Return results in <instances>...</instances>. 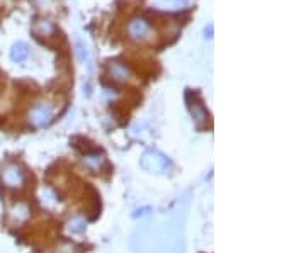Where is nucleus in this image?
Returning <instances> with one entry per match:
<instances>
[{
    "label": "nucleus",
    "mask_w": 306,
    "mask_h": 253,
    "mask_svg": "<svg viewBox=\"0 0 306 253\" xmlns=\"http://www.w3.org/2000/svg\"><path fill=\"white\" fill-rule=\"evenodd\" d=\"M113 75L116 78H126L128 77V70L124 66H121L119 63H116V65H113Z\"/></svg>",
    "instance_id": "423d86ee"
},
{
    "label": "nucleus",
    "mask_w": 306,
    "mask_h": 253,
    "mask_svg": "<svg viewBox=\"0 0 306 253\" xmlns=\"http://www.w3.org/2000/svg\"><path fill=\"white\" fill-rule=\"evenodd\" d=\"M28 56H29V50H28V46H26L24 43L14 44L12 50H10V58H12L14 61H17V63L24 61Z\"/></svg>",
    "instance_id": "20e7f679"
},
{
    "label": "nucleus",
    "mask_w": 306,
    "mask_h": 253,
    "mask_svg": "<svg viewBox=\"0 0 306 253\" xmlns=\"http://www.w3.org/2000/svg\"><path fill=\"white\" fill-rule=\"evenodd\" d=\"M51 116H53V112H51L50 105L39 104L31 110V123H33L34 126H38V128H41V126H46L50 123Z\"/></svg>",
    "instance_id": "f03ea898"
},
{
    "label": "nucleus",
    "mask_w": 306,
    "mask_h": 253,
    "mask_svg": "<svg viewBox=\"0 0 306 253\" xmlns=\"http://www.w3.org/2000/svg\"><path fill=\"white\" fill-rule=\"evenodd\" d=\"M129 33L133 38H145V36L150 33V26L148 22H145L143 19H135L133 22L129 24Z\"/></svg>",
    "instance_id": "7ed1b4c3"
},
{
    "label": "nucleus",
    "mask_w": 306,
    "mask_h": 253,
    "mask_svg": "<svg viewBox=\"0 0 306 253\" xmlns=\"http://www.w3.org/2000/svg\"><path fill=\"white\" fill-rule=\"evenodd\" d=\"M83 162H85L87 167H91V168H99V167L102 165L104 158L99 156V155H89V156L83 158Z\"/></svg>",
    "instance_id": "39448f33"
},
{
    "label": "nucleus",
    "mask_w": 306,
    "mask_h": 253,
    "mask_svg": "<svg viewBox=\"0 0 306 253\" xmlns=\"http://www.w3.org/2000/svg\"><path fill=\"white\" fill-rule=\"evenodd\" d=\"M2 178L9 187H20L24 183V172L17 165H7L2 170Z\"/></svg>",
    "instance_id": "f257e3e1"
}]
</instances>
